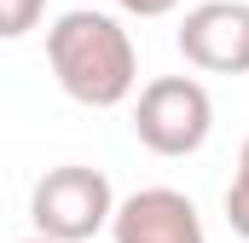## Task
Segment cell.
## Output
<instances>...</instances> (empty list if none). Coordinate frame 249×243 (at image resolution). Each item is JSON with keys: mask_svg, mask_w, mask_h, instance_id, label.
Returning a JSON list of instances; mask_svg holds the SVG:
<instances>
[{"mask_svg": "<svg viewBox=\"0 0 249 243\" xmlns=\"http://www.w3.org/2000/svg\"><path fill=\"white\" fill-rule=\"evenodd\" d=\"M214 127V99L203 81L191 75H157L139 87V104H133V133L145 151L157 156H197L203 139Z\"/></svg>", "mask_w": 249, "mask_h": 243, "instance_id": "3", "label": "cell"}, {"mask_svg": "<svg viewBox=\"0 0 249 243\" xmlns=\"http://www.w3.org/2000/svg\"><path fill=\"white\" fill-rule=\"evenodd\" d=\"M127 17H162V12H174L180 0H116Z\"/></svg>", "mask_w": 249, "mask_h": 243, "instance_id": "8", "label": "cell"}, {"mask_svg": "<svg viewBox=\"0 0 249 243\" xmlns=\"http://www.w3.org/2000/svg\"><path fill=\"white\" fill-rule=\"evenodd\" d=\"M47 64H53L58 87L75 104H87V110H116L139 87L133 35L110 12H87V6L64 12L58 23L47 29Z\"/></svg>", "mask_w": 249, "mask_h": 243, "instance_id": "1", "label": "cell"}, {"mask_svg": "<svg viewBox=\"0 0 249 243\" xmlns=\"http://www.w3.org/2000/svg\"><path fill=\"white\" fill-rule=\"evenodd\" d=\"M23 243H58V238H47V232H35V238H23Z\"/></svg>", "mask_w": 249, "mask_h": 243, "instance_id": "10", "label": "cell"}, {"mask_svg": "<svg viewBox=\"0 0 249 243\" xmlns=\"http://www.w3.org/2000/svg\"><path fill=\"white\" fill-rule=\"evenodd\" d=\"M41 6H47V0H0V35H6V41H23V35L35 29Z\"/></svg>", "mask_w": 249, "mask_h": 243, "instance_id": "6", "label": "cell"}, {"mask_svg": "<svg viewBox=\"0 0 249 243\" xmlns=\"http://www.w3.org/2000/svg\"><path fill=\"white\" fill-rule=\"evenodd\" d=\"M226 226L249 243V174H238V180L226 185Z\"/></svg>", "mask_w": 249, "mask_h": 243, "instance_id": "7", "label": "cell"}, {"mask_svg": "<svg viewBox=\"0 0 249 243\" xmlns=\"http://www.w3.org/2000/svg\"><path fill=\"white\" fill-rule=\"evenodd\" d=\"M110 238L116 243H209L197 203L174 185H145V191L122 197L116 220H110Z\"/></svg>", "mask_w": 249, "mask_h": 243, "instance_id": "5", "label": "cell"}, {"mask_svg": "<svg viewBox=\"0 0 249 243\" xmlns=\"http://www.w3.org/2000/svg\"><path fill=\"white\" fill-rule=\"evenodd\" d=\"M180 58L209 75H249V0H203L180 23Z\"/></svg>", "mask_w": 249, "mask_h": 243, "instance_id": "4", "label": "cell"}, {"mask_svg": "<svg viewBox=\"0 0 249 243\" xmlns=\"http://www.w3.org/2000/svg\"><path fill=\"white\" fill-rule=\"evenodd\" d=\"M29 220L35 232L58 243H87L99 238L110 220H116V191L99 168L87 162H64V168H47L35 191H29Z\"/></svg>", "mask_w": 249, "mask_h": 243, "instance_id": "2", "label": "cell"}, {"mask_svg": "<svg viewBox=\"0 0 249 243\" xmlns=\"http://www.w3.org/2000/svg\"><path fill=\"white\" fill-rule=\"evenodd\" d=\"M238 174H249V139H244V151H238Z\"/></svg>", "mask_w": 249, "mask_h": 243, "instance_id": "9", "label": "cell"}]
</instances>
